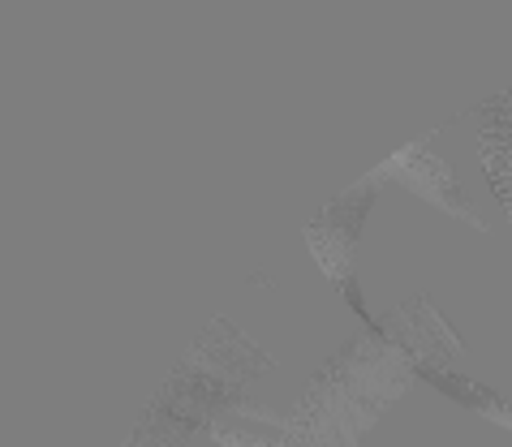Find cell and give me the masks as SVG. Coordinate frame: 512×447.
I'll return each mask as SVG.
<instances>
[{
	"instance_id": "1",
	"label": "cell",
	"mask_w": 512,
	"mask_h": 447,
	"mask_svg": "<svg viewBox=\"0 0 512 447\" xmlns=\"http://www.w3.org/2000/svg\"><path fill=\"white\" fill-rule=\"evenodd\" d=\"M461 353L465 344L431 301H405L383 314L379 327L353 336L315 374L293 417H284L289 447H358L366 430L409 392V383L422 379L426 366H448Z\"/></svg>"
},
{
	"instance_id": "2",
	"label": "cell",
	"mask_w": 512,
	"mask_h": 447,
	"mask_svg": "<svg viewBox=\"0 0 512 447\" xmlns=\"http://www.w3.org/2000/svg\"><path fill=\"white\" fill-rule=\"evenodd\" d=\"M272 366L276 362L246 331H237L229 319H216L190 344V353L168 374V383L155 392L134 430L155 447L190 443L203 426H216L224 413H233L241 405V387Z\"/></svg>"
},
{
	"instance_id": "3",
	"label": "cell",
	"mask_w": 512,
	"mask_h": 447,
	"mask_svg": "<svg viewBox=\"0 0 512 447\" xmlns=\"http://www.w3.org/2000/svg\"><path fill=\"white\" fill-rule=\"evenodd\" d=\"M375 194H379V181L366 172L362 181H353L345 194L332 198V203L306 224V245H310V254H315L319 271L332 280L336 293L358 310V319L366 327H379V319L362 301L358 276H353V254H358V241H362L366 215H371V207H375Z\"/></svg>"
},
{
	"instance_id": "4",
	"label": "cell",
	"mask_w": 512,
	"mask_h": 447,
	"mask_svg": "<svg viewBox=\"0 0 512 447\" xmlns=\"http://www.w3.org/2000/svg\"><path fill=\"white\" fill-rule=\"evenodd\" d=\"M371 177L379 185H401V190H409L414 198H422V203H431L435 211H448V215H457L461 224L469 228H487V220L469 207V198L461 190V181H457V172H452L439 155L431 151V138H418V142H409V147H401L396 155H388Z\"/></svg>"
},
{
	"instance_id": "5",
	"label": "cell",
	"mask_w": 512,
	"mask_h": 447,
	"mask_svg": "<svg viewBox=\"0 0 512 447\" xmlns=\"http://www.w3.org/2000/svg\"><path fill=\"white\" fill-rule=\"evenodd\" d=\"M478 134H482V168L495 198L512 211V91H500L478 108Z\"/></svg>"
},
{
	"instance_id": "6",
	"label": "cell",
	"mask_w": 512,
	"mask_h": 447,
	"mask_svg": "<svg viewBox=\"0 0 512 447\" xmlns=\"http://www.w3.org/2000/svg\"><path fill=\"white\" fill-rule=\"evenodd\" d=\"M422 383L439 387V392L452 396L457 405L474 409V413H482V417H491L495 426L512 430V405H508L500 392H491L487 383H474V379H465V374H452L448 366H426V370H422Z\"/></svg>"
},
{
	"instance_id": "7",
	"label": "cell",
	"mask_w": 512,
	"mask_h": 447,
	"mask_svg": "<svg viewBox=\"0 0 512 447\" xmlns=\"http://www.w3.org/2000/svg\"><path fill=\"white\" fill-rule=\"evenodd\" d=\"M121 447H155V443H151L147 435H138V430H134V435H130V439H125Z\"/></svg>"
},
{
	"instance_id": "8",
	"label": "cell",
	"mask_w": 512,
	"mask_h": 447,
	"mask_svg": "<svg viewBox=\"0 0 512 447\" xmlns=\"http://www.w3.org/2000/svg\"><path fill=\"white\" fill-rule=\"evenodd\" d=\"M508 220H512V211H508Z\"/></svg>"
}]
</instances>
